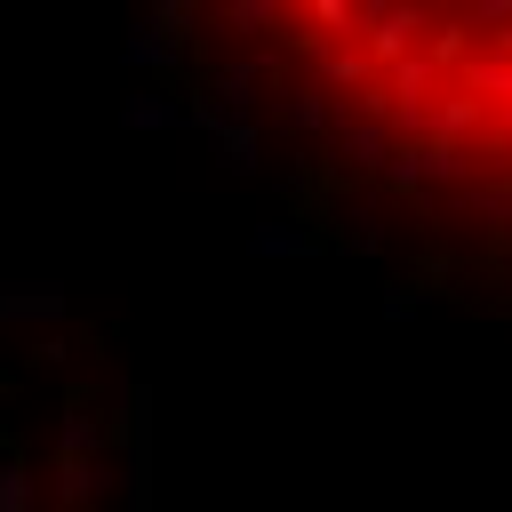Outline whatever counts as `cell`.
<instances>
[{
	"instance_id": "1",
	"label": "cell",
	"mask_w": 512,
	"mask_h": 512,
	"mask_svg": "<svg viewBox=\"0 0 512 512\" xmlns=\"http://www.w3.org/2000/svg\"><path fill=\"white\" fill-rule=\"evenodd\" d=\"M360 136L512 192V0H224Z\"/></svg>"
}]
</instances>
